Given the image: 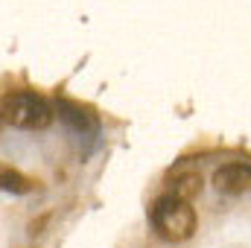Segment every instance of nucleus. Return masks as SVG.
I'll list each match as a JSON object with an SVG mask.
<instances>
[{
  "instance_id": "5",
  "label": "nucleus",
  "mask_w": 251,
  "mask_h": 248,
  "mask_svg": "<svg viewBox=\"0 0 251 248\" xmlns=\"http://www.w3.org/2000/svg\"><path fill=\"white\" fill-rule=\"evenodd\" d=\"M32 178H26V175H21L18 170H3V190L6 193H12V196H26L29 190H32Z\"/></svg>"
},
{
  "instance_id": "3",
  "label": "nucleus",
  "mask_w": 251,
  "mask_h": 248,
  "mask_svg": "<svg viewBox=\"0 0 251 248\" xmlns=\"http://www.w3.org/2000/svg\"><path fill=\"white\" fill-rule=\"evenodd\" d=\"M56 111H59V120L73 134H79V137H97L100 134V117L88 105H79V102H70V99H59Z\"/></svg>"
},
{
  "instance_id": "1",
  "label": "nucleus",
  "mask_w": 251,
  "mask_h": 248,
  "mask_svg": "<svg viewBox=\"0 0 251 248\" xmlns=\"http://www.w3.org/2000/svg\"><path fill=\"white\" fill-rule=\"evenodd\" d=\"M196 210L190 198H181L178 193H164L149 207V225L164 243H184L196 231Z\"/></svg>"
},
{
  "instance_id": "2",
  "label": "nucleus",
  "mask_w": 251,
  "mask_h": 248,
  "mask_svg": "<svg viewBox=\"0 0 251 248\" xmlns=\"http://www.w3.org/2000/svg\"><path fill=\"white\" fill-rule=\"evenodd\" d=\"M3 123L24 131H38L53 123V108L35 91H15L3 97Z\"/></svg>"
},
{
  "instance_id": "4",
  "label": "nucleus",
  "mask_w": 251,
  "mask_h": 248,
  "mask_svg": "<svg viewBox=\"0 0 251 248\" xmlns=\"http://www.w3.org/2000/svg\"><path fill=\"white\" fill-rule=\"evenodd\" d=\"M213 187L222 196H240L251 190V164H225L213 173Z\"/></svg>"
},
{
  "instance_id": "6",
  "label": "nucleus",
  "mask_w": 251,
  "mask_h": 248,
  "mask_svg": "<svg viewBox=\"0 0 251 248\" xmlns=\"http://www.w3.org/2000/svg\"><path fill=\"white\" fill-rule=\"evenodd\" d=\"M173 193H178L181 198H196L199 193H201V175L199 173H184V175H178L176 178V184H173Z\"/></svg>"
}]
</instances>
